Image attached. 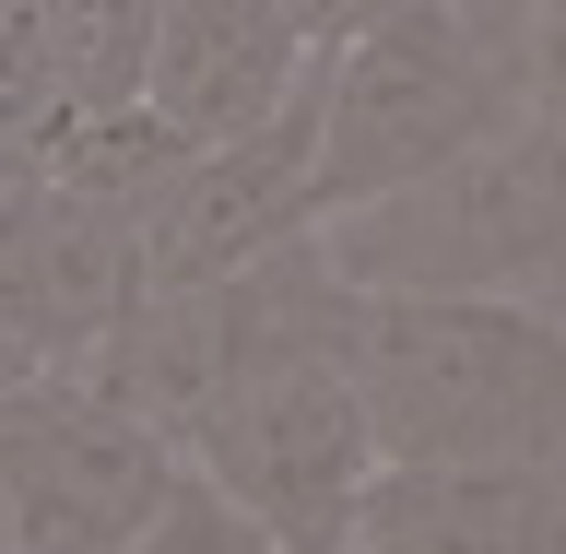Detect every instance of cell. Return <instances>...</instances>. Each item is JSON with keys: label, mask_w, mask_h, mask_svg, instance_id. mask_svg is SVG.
I'll list each match as a JSON object with an SVG mask.
<instances>
[{"label": "cell", "mask_w": 566, "mask_h": 554, "mask_svg": "<svg viewBox=\"0 0 566 554\" xmlns=\"http://www.w3.org/2000/svg\"><path fill=\"white\" fill-rule=\"evenodd\" d=\"M318 224V71L307 95L237 142H189L154 189H142V272L154 283H224L272 260Z\"/></svg>", "instance_id": "6"}, {"label": "cell", "mask_w": 566, "mask_h": 554, "mask_svg": "<svg viewBox=\"0 0 566 554\" xmlns=\"http://www.w3.org/2000/svg\"><path fill=\"white\" fill-rule=\"evenodd\" d=\"M189 472L177 437L118 414L83 366H24L0 389V495L24 554H130V531Z\"/></svg>", "instance_id": "5"}, {"label": "cell", "mask_w": 566, "mask_h": 554, "mask_svg": "<svg viewBox=\"0 0 566 554\" xmlns=\"http://www.w3.org/2000/svg\"><path fill=\"white\" fill-rule=\"evenodd\" d=\"M366 401L389 472H566L555 295H378Z\"/></svg>", "instance_id": "1"}, {"label": "cell", "mask_w": 566, "mask_h": 554, "mask_svg": "<svg viewBox=\"0 0 566 554\" xmlns=\"http://www.w3.org/2000/svg\"><path fill=\"white\" fill-rule=\"evenodd\" d=\"M354 554H566V472H378Z\"/></svg>", "instance_id": "10"}, {"label": "cell", "mask_w": 566, "mask_h": 554, "mask_svg": "<svg viewBox=\"0 0 566 554\" xmlns=\"http://www.w3.org/2000/svg\"><path fill=\"white\" fill-rule=\"evenodd\" d=\"M142 201H95V189H48L35 177L12 224H0V331L35 366H95V343L142 295Z\"/></svg>", "instance_id": "7"}, {"label": "cell", "mask_w": 566, "mask_h": 554, "mask_svg": "<svg viewBox=\"0 0 566 554\" xmlns=\"http://www.w3.org/2000/svg\"><path fill=\"white\" fill-rule=\"evenodd\" d=\"M272 12H283V24H295V35H307V48H343V35L366 24L378 0H272Z\"/></svg>", "instance_id": "12"}, {"label": "cell", "mask_w": 566, "mask_h": 554, "mask_svg": "<svg viewBox=\"0 0 566 554\" xmlns=\"http://www.w3.org/2000/svg\"><path fill=\"white\" fill-rule=\"evenodd\" d=\"M520 106L531 71L460 0H378L343 48H318V224L437 177Z\"/></svg>", "instance_id": "2"}, {"label": "cell", "mask_w": 566, "mask_h": 554, "mask_svg": "<svg viewBox=\"0 0 566 554\" xmlns=\"http://www.w3.org/2000/svg\"><path fill=\"white\" fill-rule=\"evenodd\" d=\"M237 272L224 283H142L130 318L95 343V366L83 378L118 401V414H142L154 437H201V414L224 401V378H237Z\"/></svg>", "instance_id": "9"}, {"label": "cell", "mask_w": 566, "mask_h": 554, "mask_svg": "<svg viewBox=\"0 0 566 554\" xmlns=\"http://www.w3.org/2000/svg\"><path fill=\"white\" fill-rule=\"evenodd\" d=\"M331 248L378 295H566V118H495L437 177L331 212Z\"/></svg>", "instance_id": "3"}, {"label": "cell", "mask_w": 566, "mask_h": 554, "mask_svg": "<svg viewBox=\"0 0 566 554\" xmlns=\"http://www.w3.org/2000/svg\"><path fill=\"white\" fill-rule=\"evenodd\" d=\"M212 484L260 508L295 554H354V520L378 495V401H366V331L354 343H260L189 437Z\"/></svg>", "instance_id": "4"}, {"label": "cell", "mask_w": 566, "mask_h": 554, "mask_svg": "<svg viewBox=\"0 0 566 554\" xmlns=\"http://www.w3.org/2000/svg\"><path fill=\"white\" fill-rule=\"evenodd\" d=\"M0 554H24V531H12V495H0Z\"/></svg>", "instance_id": "13"}, {"label": "cell", "mask_w": 566, "mask_h": 554, "mask_svg": "<svg viewBox=\"0 0 566 554\" xmlns=\"http://www.w3.org/2000/svg\"><path fill=\"white\" fill-rule=\"evenodd\" d=\"M307 71H318V48L272 0H166L154 12V60H142V106L177 142H237L307 95Z\"/></svg>", "instance_id": "8"}, {"label": "cell", "mask_w": 566, "mask_h": 554, "mask_svg": "<svg viewBox=\"0 0 566 554\" xmlns=\"http://www.w3.org/2000/svg\"><path fill=\"white\" fill-rule=\"evenodd\" d=\"M130 554H295V543H283L260 508H237V495L212 484L201 460H189V472L166 484V508L130 531Z\"/></svg>", "instance_id": "11"}]
</instances>
